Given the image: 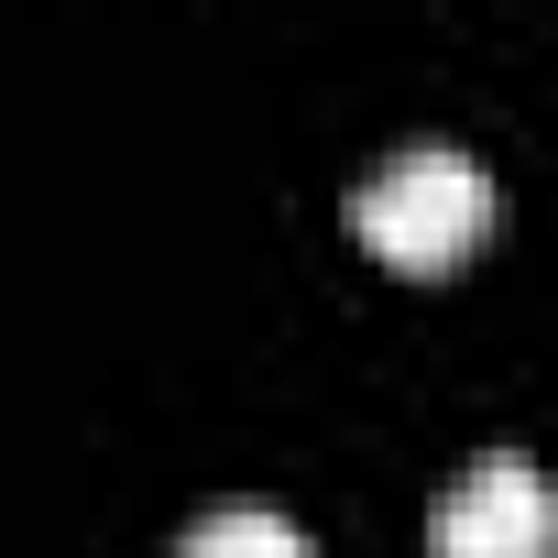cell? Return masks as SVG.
Listing matches in <instances>:
<instances>
[{"label": "cell", "mask_w": 558, "mask_h": 558, "mask_svg": "<svg viewBox=\"0 0 558 558\" xmlns=\"http://www.w3.org/2000/svg\"><path fill=\"white\" fill-rule=\"evenodd\" d=\"M351 230H362V252L395 263V274H449V263L493 230V186H482V165H471L460 143H405V154H384V165L362 175Z\"/></svg>", "instance_id": "cell-1"}, {"label": "cell", "mask_w": 558, "mask_h": 558, "mask_svg": "<svg viewBox=\"0 0 558 558\" xmlns=\"http://www.w3.org/2000/svg\"><path fill=\"white\" fill-rule=\"evenodd\" d=\"M438 558H558V482L525 449H482L438 493Z\"/></svg>", "instance_id": "cell-2"}, {"label": "cell", "mask_w": 558, "mask_h": 558, "mask_svg": "<svg viewBox=\"0 0 558 558\" xmlns=\"http://www.w3.org/2000/svg\"><path fill=\"white\" fill-rule=\"evenodd\" d=\"M175 558H318L286 514H263V504H219V514H197L186 525V547Z\"/></svg>", "instance_id": "cell-3"}]
</instances>
